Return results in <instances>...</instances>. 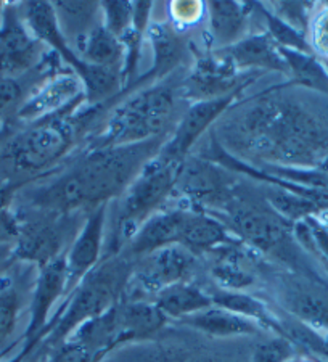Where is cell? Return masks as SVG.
<instances>
[{
    "label": "cell",
    "instance_id": "26",
    "mask_svg": "<svg viewBox=\"0 0 328 362\" xmlns=\"http://www.w3.org/2000/svg\"><path fill=\"white\" fill-rule=\"evenodd\" d=\"M288 66L291 83L328 95V68L315 54L280 49Z\"/></svg>",
    "mask_w": 328,
    "mask_h": 362
},
{
    "label": "cell",
    "instance_id": "13",
    "mask_svg": "<svg viewBox=\"0 0 328 362\" xmlns=\"http://www.w3.org/2000/svg\"><path fill=\"white\" fill-rule=\"evenodd\" d=\"M238 93L216 98V100L190 103L185 113L180 116L177 126L160 150L158 156L174 165H182L189 158L190 150L204 132L218 121L224 112L230 108Z\"/></svg>",
    "mask_w": 328,
    "mask_h": 362
},
{
    "label": "cell",
    "instance_id": "34",
    "mask_svg": "<svg viewBox=\"0 0 328 362\" xmlns=\"http://www.w3.org/2000/svg\"><path fill=\"white\" fill-rule=\"evenodd\" d=\"M310 49L317 52L328 63V4L322 5L317 13L310 16Z\"/></svg>",
    "mask_w": 328,
    "mask_h": 362
},
{
    "label": "cell",
    "instance_id": "22",
    "mask_svg": "<svg viewBox=\"0 0 328 362\" xmlns=\"http://www.w3.org/2000/svg\"><path fill=\"white\" fill-rule=\"evenodd\" d=\"M76 47H78V54L84 62L90 63L93 66L115 69V71L122 74L126 58L124 44L121 42L119 37L111 34L102 25V21L90 29L86 36L76 40Z\"/></svg>",
    "mask_w": 328,
    "mask_h": 362
},
{
    "label": "cell",
    "instance_id": "17",
    "mask_svg": "<svg viewBox=\"0 0 328 362\" xmlns=\"http://www.w3.org/2000/svg\"><path fill=\"white\" fill-rule=\"evenodd\" d=\"M216 52L227 57L242 73L279 71L288 74V66L280 54V47L267 33L245 36L237 44Z\"/></svg>",
    "mask_w": 328,
    "mask_h": 362
},
{
    "label": "cell",
    "instance_id": "18",
    "mask_svg": "<svg viewBox=\"0 0 328 362\" xmlns=\"http://www.w3.org/2000/svg\"><path fill=\"white\" fill-rule=\"evenodd\" d=\"M145 36H148L153 50V66L139 79L142 83H160L168 79L185 62L189 55V44L171 23H150Z\"/></svg>",
    "mask_w": 328,
    "mask_h": 362
},
{
    "label": "cell",
    "instance_id": "29",
    "mask_svg": "<svg viewBox=\"0 0 328 362\" xmlns=\"http://www.w3.org/2000/svg\"><path fill=\"white\" fill-rule=\"evenodd\" d=\"M21 311V296L11 282H0V351L7 349Z\"/></svg>",
    "mask_w": 328,
    "mask_h": 362
},
{
    "label": "cell",
    "instance_id": "41",
    "mask_svg": "<svg viewBox=\"0 0 328 362\" xmlns=\"http://www.w3.org/2000/svg\"><path fill=\"white\" fill-rule=\"evenodd\" d=\"M315 218H317L319 223L322 226H325L328 229V208L327 209H322V211H319L317 214H315Z\"/></svg>",
    "mask_w": 328,
    "mask_h": 362
},
{
    "label": "cell",
    "instance_id": "20",
    "mask_svg": "<svg viewBox=\"0 0 328 362\" xmlns=\"http://www.w3.org/2000/svg\"><path fill=\"white\" fill-rule=\"evenodd\" d=\"M204 10L209 16L211 44L214 50H221L245 37L248 20L254 11V4L208 2Z\"/></svg>",
    "mask_w": 328,
    "mask_h": 362
},
{
    "label": "cell",
    "instance_id": "40",
    "mask_svg": "<svg viewBox=\"0 0 328 362\" xmlns=\"http://www.w3.org/2000/svg\"><path fill=\"white\" fill-rule=\"evenodd\" d=\"M163 362H224V361L213 358V356H206V354H180V356H172V358L164 359Z\"/></svg>",
    "mask_w": 328,
    "mask_h": 362
},
{
    "label": "cell",
    "instance_id": "21",
    "mask_svg": "<svg viewBox=\"0 0 328 362\" xmlns=\"http://www.w3.org/2000/svg\"><path fill=\"white\" fill-rule=\"evenodd\" d=\"M180 324L214 338L250 337L259 332V325L253 320L216 305L182 319Z\"/></svg>",
    "mask_w": 328,
    "mask_h": 362
},
{
    "label": "cell",
    "instance_id": "8",
    "mask_svg": "<svg viewBox=\"0 0 328 362\" xmlns=\"http://www.w3.org/2000/svg\"><path fill=\"white\" fill-rule=\"evenodd\" d=\"M224 224L245 247L266 255H285L293 238V224L267 202L235 192L219 211L208 213Z\"/></svg>",
    "mask_w": 328,
    "mask_h": 362
},
{
    "label": "cell",
    "instance_id": "9",
    "mask_svg": "<svg viewBox=\"0 0 328 362\" xmlns=\"http://www.w3.org/2000/svg\"><path fill=\"white\" fill-rule=\"evenodd\" d=\"M198 256L180 245H171L136 259L132 277L122 300L153 301L163 288L174 284L192 282Z\"/></svg>",
    "mask_w": 328,
    "mask_h": 362
},
{
    "label": "cell",
    "instance_id": "5",
    "mask_svg": "<svg viewBox=\"0 0 328 362\" xmlns=\"http://www.w3.org/2000/svg\"><path fill=\"white\" fill-rule=\"evenodd\" d=\"M136 259L124 253L107 256L68 295L63 308L50 320L42 341L50 348L60 346L87 320L107 313L124 298Z\"/></svg>",
    "mask_w": 328,
    "mask_h": 362
},
{
    "label": "cell",
    "instance_id": "35",
    "mask_svg": "<svg viewBox=\"0 0 328 362\" xmlns=\"http://www.w3.org/2000/svg\"><path fill=\"white\" fill-rule=\"evenodd\" d=\"M23 86L18 79L0 78V119H4L11 110L21 107Z\"/></svg>",
    "mask_w": 328,
    "mask_h": 362
},
{
    "label": "cell",
    "instance_id": "2",
    "mask_svg": "<svg viewBox=\"0 0 328 362\" xmlns=\"http://www.w3.org/2000/svg\"><path fill=\"white\" fill-rule=\"evenodd\" d=\"M168 137L119 147L89 148L73 166L28 194L33 211L87 213L121 197Z\"/></svg>",
    "mask_w": 328,
    "mask_h": 362
},
{
    "label": "cell",
    "instance_id": "10",
    "mask_svg": "<svg viewBox=\"0 0 328 362\" xmlns=\"http://www.w3.org/2000/svg\"><path fill=\"white\" fill-rule=\"evenodd\" d=\"M87 213H44L34 211V216L20 219L21 229L18 240L13 243L11 258L36 264L39 269L64 253V245L69 237H76L79 216Z\"/></svg>",
    "mask_w": 328,
    "mask_h": 362
},
{
    "label": "cell",
    "instance_id": "37",
    "mask_svg": "<svg viewBox=\"0 0 328 362\" xmlns=\"http://www.w3.org/2000/svg\"><path fill=\"white\" fill-rule=\"evenodd\" d=\"M175 26L177 25H192L201 18L204 5L200 2H172L169 5Z\"/></svg>",
    "mask_w": 328,
    "mask_h": 362
},
{
    "label": "cell",
    "instance_id": "15",
    "mask_svg": "<svg viewBox=\"0 0 328 362\" xmlns=\"http://www.w3.org/2000/svg\"><path fill=\"white\" fill-rule=\"evenodd\" d=\"M107 206L108 204H102L87 214L84 224L81 226L78 235L73 238L71 247L66 251V296L103 259V238L108 213Z\"/></svg>",
    "mask_w": 328,
    "mask_h": 362
},
{
    "label": "cell",
    "instance_id": "32",
    "mask_svg": "<svg viewBox=\"0 0 328 362\" xmlns=\"http://www.w3.org/2000/svg\"><path fill=\"white\" fill-rule=\"evenodd\" d=\"M295 358V343L283 335L259 343L253 353V362H291Z\"/></svg>",
    "mask_w": 328,
    "mask_h": 362
},
{
    "label": "cell",
    "instance_id": "39",
    "mask_svg": "<svg viewBox=\"0 0 328 362\" xmlns=\"http://www.w3.org/2000/svg\"><path fill=\"white\" fill-rule=\"evenodd\" d=\"M13 180H10L7 176H4V174L0 173V209L8 208L11 198H13Z\"/></svg>",
    "mask_w": 328,
    "mask_h": 362
},
{
    "label": "cell",
    "instance_id": "24",
    "mask_svg": "<svg viewBox=\"0 0 328 362\" xmlns=\"http://www.w3.org/2000/svg\"><path fill=\"white\" fill-rule=\"evenodd\" d=\"M240 243L226 245L213 253H219L218 261L211 267V276L221 290L245 291L254 285V274L246 267V255L240 250Z\"/></svg>",
    "mask_w": 328,
    "mask_h": 362
},
{
    "label": "cell",
    "instance_id": "36",
    "mask_svg": "<svg viewBox=\"0 0 328 362\" xmlns=\"http://www.w3.org/2000/svg\"><path fill=\"white\" fill-rule=\"evenodd\" d=\"M50 362H95L87 351L73 340H66L62 343L60 346L55 348L54 354H52Z\"/></svg>",
    "mask_w": 328,
    "mask_h": 362
},
{
    "label": "cell",
    "instance_id": "14",
    "mask_svg": "<svg viewBox=\"0 0 328 362\" xmlns=\"http://www.w3.org/2000/svg\"><path fill=\"white\" fill-rule=\"evenodd\" d=\"M68 272H66V253L54 259L39 269V276L34 287L31 309H29V324L25 334V346L21 354L26 356L42 341L44 332L49 325L52 308L60 298L66 296Z\"/></svg>",
    "mask_w": 328,
    "mask_h": 362
},
{
    "label": "cell",
    "instance_id": "45",
    "mask_svg": "<svg viewBox=\"0 0 328 362\" xmlns=\"http://www.w3.org/2000/svg\"><path fill=\"white\" fill-rule=\"evenodd\" d=\"M325 65H327V68H328V63H325Z\"/></svg>",
    "mask_w": 328,
    "mask_h": 362
},
{
    "label": "cell",
    "instance_id": "28",
    "mask_svg": "<svg viewBox=\"0 0 328 362\" xmlns=\"http://www.w3.org/2000/svg\"><path fill=\"white\" fill-rule=\"evenodd\" d=\"M256 8L266 21V33L271 36V39L280 47V49H290L298 52H306V54H314L312 49H310V44L306 39V34L298 31V29L290 26L288 23H285L283 20H280L277 15H274L272 11L266 7V5L256 4Z\"/></svg>",
    "mask_w": 328,
    "mask_h": 362
},
{
    "label": "cell",
    "instance_id": "25",
    "mask_svg": "<svg viewBox=\"0 0 328 362\" xmlns=\"http://www.w3.org/2000/svg\"><path fill=\"white\" fill-rule=\"evenodd\" d=\"M209 295L213 298V303L216 306L240 314V316L253 320L259 327H266L269 330H274L277 335L285 337V329L282 322L257 298L245 293V291H227L221 288Z\"/></svg>",
    "mask_w": 328,
    "mask_h": 362
},
{
    "label": "cell",
    "instance_id": "1",
    "mask_svg": "<svg viewBox=\"0 0 328 362\" xmlns=\"http://www.w3.org/2000/svg\"><path fill=\"white\" fill-rule=\"evenodd\" d=\"M228 148L274 166L315 169L328 155V127L283 87L264 90L221 126Z\"/></svg>",
    "mask_w": 328,
    "mask_h": 362
},
{
    "label": "cell",
    "instance_id": "31",
    "mask_svg": "<svg viewBox=\"0 0 328 362\" xmlns=\"http://www.w3.org/2000/svg\"><path fill=\"white\" fill-rule=\"evenodd\" d=\"M102 25L116 37H122L132 26L134 2H102Z\"/></svg>",
    "mask_w": 328,
    "mask_h": 362
},
{
    "label": "cell",
    "instance_id": "27",
    "mask_svg": "<svg viewBox=\"0 0 328 362\" xmlns=\"http://www.w3.org/2000/svg\"><path fill=\"white\" fill-rule=\"evenodd\" d=\"M54 8L62 31L64 28L78 29L76 40L95 28L98 25L95 16L102 15L100 4L97 2H57L54 4Z\"/></svg>",
    "mask_w": 328,
    "mask_h": 362
},
{
    "label": "cell",
    "instance_id": "43",
    "mask_svg": "<svg viewBox=\"0 0 328 362\" xmlns=\"http://www.w3.org/2000/svg\"><path fill=\"white\" fill-rule=\"evenodd\" d=\"M7 353H8V348H7V349H4V351H0V361H2V358H4V356H5V354H7ZM25 359H26V358H25V356H23V354L20 353L18 356H16V358H15V359H11L10 362H25Z\"/></svg>",
    "mask_w": 328,
    "mask_h": 362
},
{
    "label": "cell",
    "instance_id": "6",
    "mask_svg": "<svg viewBox=\"0 0 328 362\" xmlns=\"http://www.w3.org/2000/svg\"><path fill=\"white\" fill-rule=\"evenodd\" d=\"M180 166L182 165H174L156 155L142 168L139 176L119 197L115 233L111 235L103 258L122 253L140 226L161 211L166 202L174 195Z\"/></svg>",
    "mask_w": 328,
    "mask_h": 362
},
{
    "label": "cell",
    "instance_id": "11",
    "mask_svg": "<svg viewBox=\"0 0 328 362\" xmlns=\"http://www.w3.org/2000/svg\"><path fill=\"white\" fill-rule=\"evenodd\" d=\"M257 73H242L219 52L198 57L195 65L180 83L182 97L189 103L216 100L240 93Z\"/></svg>",
    "mask_w": 328,
    "mask_h": 362
},
{
    "label": "cell",
    "instance_id": "30",
    "mask_svg": "<svg viewBox=\"0 0 328 362\" xmlns=\"http://www.w3.org/2000/svg\"><path fill=\"white\" fill-rule=\"evenodd\" d=\"M290 309L310 329L325 332L328 337V306L324 301L310 295H296L291 298Z\"/></svg>",
    "mask_w": 328,
    "mask_h": 362
},
{
    "label": "cell",
    "instance_id": "19",
    "mask_svg": "<svg viewBox=\"0 0 328 362\" xmlns=\"http://www.w3.org/2000/svg\"><path fill=\"white\" fill-rule=\"evenodd\" d=\"M113 311L118 346L155 337L168 322V317L153 301L121 300L113 306Z\"/></svg>",
    "mask_w": 328,
    "mask_h": 362
},
{
    "label": "cell",
    "instance_id": "38",
    "mask_svg": "<svg viewBox=\"0 0 328 362\" xmlns=\"http://www.w3.org/2000/svg\"><path fill=\"white\" fill-rule=\"evenodd\" d=\"M21 229L20 218L10 209H0V245L15 243Z\"/></svg>",
    "mask_w": 328,
    "mask_h": 362
},
{
    "label": "cell",
    "instance_id": "16",
    "mask_svg": "<svg viewBox=\"0 0 328 362\" xmlns=\"http://www.w3.org/2000/svg\"><path fill=\"white\" fill-rule=\"evenodd\" d=\"M86 97L84 86L74 73H58L47 76L45 81L33 90L16 112V119L36 122L69 107L73 102Z\"/></svg>",
    "mask_w": 328,
    "mask_h": 362
},
{
    "label": "cell",
    "instance_id": "33",
    "mask_svg": "<svg viewBox=\"0 0 328 362\" xmlns=\"http://www.w3.org/2000/svg\"><path fill=\"white\" fill-rule=\"evenodd\" d=\"M266 7L277 15L280 20L288 23L298 31L306 34L309 26V15L314 5L301 4V2H280V4H269Z\"/></svg>",
    "mask_w": 328,
    "mask_h": 362
},
{
    "label": "cell",
    "instance_id": "3",
    "mask_svg": "<svg viewBox=\"0 0 328 362\" xmlns=\"http://www.w3.org/2000/svg\"><path fill=\"white\" fill-rule=\"evenodd\" d=\"M113 103L115 100L87 103L86 97H81L62 112L29 124L28 129L5 142L0 161L7 171L2 174L10 180L45 174L71 153Z\"/></svg>",
    "mask_w": 328,
    "mask_h": 362
},
{
    "label": "cell",
    "instance_id": "44",
    "mask_svg": "<svg viewBox=\"0 0 328 362\" xmlns=\"http://www.w3.org/2000/svg\"><path fill=\"white\" fill-rule=\"evenodd\" d=\"M315 169H317V171H320V173H324V174H328V155L325 156V160L322 161Z\"/></svg>",
    "mask_w": 328,
    "mask_h": 362
},
{
    "label": "cell",
    "instance_id": "4",
    "mask_svg": "<svg viewBox=\"0 0 328 362\" xmlns=\"http://www.w3.org/2000/svg\"><path fill=\"white\" fill-rule=\"evenodd\" d=\"M185 103L189 102L182 97L180 84L160 81L146 86L111 107L102 132L90 140L87 150L169 137L189 108Z\"/></svg>",
    "mask_w": 328,
    "mask_h": 362
},
{
    "label": "cell",
    "instance_id": "42",
    "mask_svg": "<svg viewBox=\"0 0 328 362\" xmlns=\"http://www.w3.org/2000/svg\"><path fill=\"white\" fill-rule=\"evenodd\" d=\"M10 136H11V127L10 126L0 127V145H2Z\"/></svg>",
    "mask_w": 328,
    "mask_h": 362
},
{
    "label": "cell",
    "instance_id": "23",
    "mask_svg": "<svg viewBox=\"0 0 328 362\" xmlns=\"http://www.w3.org/2000/svg\"><path fill=\"white\" fill-rule=\"evenodd\" d=\"M153 303L168 319L177 320L204 311L214 305L211 295L193 282H180L163 288L155 296Z\"/></svg>",
    "mask_w": 328,
    "mask_h": 362
},
{
    "label": "cell",
    "instance_id": "12",
    "mask_svg": "<svg viewBox=\"0 0 328 362\" xmlns=\"http://www.w3.org/2000/svg\"><path fill=\"white\" fill-rule=\"evenodd\" d=\"M44 55V44L29 31L21 11L15 7L5 8L0 25V78L18 79L39 66Z\"/></svg>",
    "mask_w": 328,
    "mask_h": 362
},
{
    "label": "cell",
    "instance_id": "7",
    "mask_svg": "<svg viewBox=\"0 0 328 362\" xmlns=\"http://www.w3.org/2000/svg\"><path fill=\"white\" fill-rule=\"evenodd\" d=\"M21 16L34 37L44 45H49L52 52H55L60 60L71 68V73L81 79L87 103L111 102L121 95L124 90L122 74L115 69L93 66L82 60L78 50L68 44V39L62 33L54 4H25L21 5Z\"/></svg>",
    "mask_w": 328,
    "mask_h": 362
}]
</instances>
